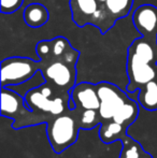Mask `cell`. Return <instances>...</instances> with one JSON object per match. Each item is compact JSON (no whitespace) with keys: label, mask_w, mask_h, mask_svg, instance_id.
Segmentation results:
<instances>
[{"label":"cell","mask_w":157,"mask_h":158,"mask_svg":"<svg viewBox=\"0 0 157 158\" xmlns=\"http://www.w3.org/2000/svg\"><path fill=\"white\" fill-rule=\"evenodd\" d=\"M24 98L30 110L48 116H58L70 111V93L59 92L46 82L28 90Z\"/></svg>","instance_id":"277c9868"},{"label":"cell","mask_w":157,"mask_h":158,"mask_svg":"<svg viewBox=\"0 0 157 158\" xmlns=\"http://www.w3.org/2000/svg\"><path fill=\"white\" fill-rule=\"evenodd\" d=\"M1 115L12 118L13 128L21 129L40 124H48L52 118L46 114L37 113L27 106L24 96L10 87H1Z\"/></svg>","instance_id":"5b68a950"},{"label":"cell","mask_w":157,"mask_h":158,"mask_svg":"<svg viewBox=\"0 0 157 158\" xmlns=\"http://www.w3.org/2000/svg\"><path fill=\"white\" fill-rule=\"evenodd\" d=\"M121 141L123 142V145L118 158H153L150 153L145 152L138 141L128 135H126Z\"/></svg>","instance_id":"5bb4252c"},{"label":"cell","mask_w":157,"mask_h":158,"mask_svg":"<svg viewBox=\"0 0 157 158\" xmlns=\"http://www.w3.org/2000/svg\"><path fill=\"white\" fill-rule=\"evenodd\" d=\"M132 23L142 37L157 39V6L142 4L132 13Z\"/></svg>","instance_id":"9c48e42d"},{"label":"cell","mask_w":157,"mask_h":158,"mask_svg":"<svg viewBox=\"0 0 157 158\" xmlns=\"http://www.w3.org/2000/svg\"><path fill=\"white\" fill-rule=\"evenodd\" d=\"M96 85L100 98V124L115 122L127 128L132 125L139 115L138 102L130 99L115 84L100 82Z\"/></svg>","instance_id":"3957f363"},{"label":"cell","mask_w":157,"mask_h":158,"mask_svg":"<svg viewBox=\"0 0 157 158\" xmlns=\"http://www.w3.org/2000/svg\"><path fill=\"white\" fill-rule=\"evenodd\" d=\"M81 127L73 110L54 116L46 124V135L50 145L56 154H61L78 140Z\"/></svg>","instance_id":"8992f818"},{"label":"cell","mask_w":157,"mask_h":158,"mask_svg":"<svg viewBox=\"0 0 157 158\" xmlns=\"http://www.w3.org/2000/svg\"><path fill=\"white\" fill-rule=\"evenodd\" d=\"M81 129L89 130L96 126H100V118L97 110H78L73 109Z\"/></svg>","instance_id":"2e32d148"},{"label":"cell","mask_w":157,"mask_h":158,"mask_svg":"<svg viewBox=\"0 0 157 158\" xmlns=\"http://www.w3.org/2000/svg\"><path fill=\"white\" fill-rule=\"evenodd\" d=\"M72 21L78 27L86 25L97 27L102 35L112 28L105 8L97 0H70Z\"/></svg>","instance_id":"52a82bcc"},{"label":"cell","mask_w":157,"mask_h":158,"mask_svg":"<svg viewBox=\"0 0 157 158\" xmlns=\"http://www.w3.org/2000/svg\"><path fill=\"white\" fill-rule=\"evenodd\" d=\"M70 95L78 110H99L100 98L96 84L81 82L72 88Z\"/></svg>","instance_id":"30bf717a"},{"label":"cell","mask_w":157,"mask_h":158,"mask_svg":"<svg viewBox=\"0 0 157 158\" xmlns=\"http://www.w3.org/2000/svg\"><path fill=\"white\" fill-rule=\"evenodd\" d=\"M126 71L129 79L127 92L132 94L153 81H157V39L141 35L127 50Z\"/></svg>","instance_id":"7a4b0ae2"},{"label":"cell","mask_w":157,"mask_h":158,"mask_svg":"<svg viewBox=\"0 0 157 158\" xmlns=\"http://www.w3.org/2000/svg\"><path fill=\"white\" fill-rule=\"evenodd\" d=\"M40 71L39 60L13 56L1 61V87L17 86L31 80Z\"/></svg>","instance_id":"ba28073f"},{"label":"cell","mask_w":157,"mask_h":158,"mask_svg":"<svg viewBox=\"0 0 157 158\" xmlns=\"http://www.w3.org/2000/svg\"><path fill=\"white\" fill-rule=\"evenodd\" d=\"M40 71L44 80L59 92L70 93L76 85V64L80 51L65 37L42 40L36 46Z\"/></svg>","instance_id":"6da1fadb"},{"label":"cell","mask_w":157,"mask_h":158,"mask_svg":"<svg viewBox=\"0 0 157 158\" xmlns=\"http://www.w3.org/2000/svg\"><path fill=\"white\" fill-rule=\"evenodd\" d=\"M132 6L134 0H107L102 6L107 12L110 24L113 27L118 19H124L129 14Z\"/></svg>","instance_id":"7c38bea8"},{"label":"cell","mask_w":157,"mask_h":158,"mask_svg":"<svg viewBox=\"0 0 157 158\" xmlns=\"http://www.w3.org/2000/svg\"><path fill=\"white\" fill-rule=\"evenodd\" d=\"M24 0H0V8L2 14H12L21 9Z\"/></svg>","instance_id":"e0dca14e"},{"label":"cell","mask_w":157,"mask_h":158,"mask_svg":"<svg viewBox=\"0 0 157 158\" xmlns=\"http://www.w3.org/2000/svg\"><path fill=\"white\" fill-rule=\"evenodd\" d=\"M97 1H98L99 3L101 4V6H103V4H105V2L107 1V0H97Z\"/></svg>","instance_id":"ac0fdd59"},{"label":"cell","mask_w":157,"mask_h":158,"mask_svg":"<svg viewBox=\"0 0 157 158\" xmlns=\"http://www.w3.org/2000/svg\"><path fill=\"white\" fill-rule=\"evenodd\" d=\"M23 19L26 25L30 28H40L48 23L50 13L45 6L35 2L26 6L23 13Z\"/></svg>","instance_id":"8fae6325"},{"label":"cell","mask_w":157,"mask_h":158,"mask_svg":"<svg viewBox=\"0 0 157 158\" xmlns=\"http://www.w3.org/2000/svg\"><path fill=\"white\" fill-rule=\"evenodd\" d=\"M127 127L121 125L115 122L100 124L99 127V138L105 144L119 141L127 135Z\"/></svg>","instance_id":"4fadbf2b"},{"label":"cell","mask_w":157,"mask_h":158,"mask_svg":"<svg viewBox=\"0 0 157 158\" xmlns=\"http://www.w3.org/2000/svg\"><path fill=\"white\" fill-rule=\"evenodd\" d=\"M138 101L145 110H157V81L150 82L141 89H139Z\"/></svg>","instance_id":"9a60e30c"}]
</instances>
